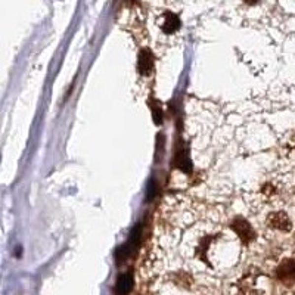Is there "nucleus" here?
Masks as SVG:
<instances>
[{
  "instance_id": "nucleus-1",
  "label": "nucleus",
  "mask_w": 295,
  "mask_h": 295,
  "mask_svg": "<svg viewBox=\"0 0 295 295\" xmlns=\"http://www.w3.org/2000/svg\"><path fill=\"white\" fill-rule=\"evenodd\" d=\"M242 245L232 228L197 225L183 239V256L188 269L210 278L225 276L239 264Z\"/></svg>"
},
{
  "instance_id": "nucleus-2",
  "label": "nucleus",
  "mask_w": 295,
  "mask_h": 295,
  "mask_svg": "<svg viewBox=\"0 0 295 295\" xmlns=\"http://www.w3.org/2000/svg\"><path fill=\"white\" fill-rule=\"evenodd\" d=\"M269 276L285 295H295V253L276 256L269 264Z\"/></svg>"
},
{
  "instance_id": "nucleus-3",
  "label": "nucleus",
  "mask_w": 295,
  "mask_h": 295,
  "mask_svg": "<svg viewBox=\"0 0 295 295\" xmlns=\"http://www.w3.org/2000/svg\"><path fill=\"white\" fill-rule=\"evenodd\" d=\"M264 225L269 230L276 233H290L294 229V223L290 214L284 210H272L266 216Z\"/></svg>"
},
{
  "instance_id": "nucleus-4",
  "label": "nucleus",
  "mask_w": 295,
  "mask_h": 295,
  "mask_svg": "<svg viewBox=\"0 0 295 295\" xmlns=\"http://www.w3.org/2000/svg\"><path fill=\"white\" fill-rule=\"evenodd\" d=\"M230 228L238 235V238L242 241L244 245L251 244L257 238V232L254 230L251 223L248 220H245L244 217H235L230 223Z\"/></svg>"
},
{
  "instance_id": "nucleus-5",
  "label": "nucleus",
  "mask_w": 295,
  "mask_h": 295,
  "mask_svg": "<svg viewBox=\"0 0 295 295\" xmlns=\"http://www.w3.org/2000/svg\"><path fill=\"white\" fill-rule=\"evenodd\" d=\"M160 27L164 33L171 34L176 33L180 28V19L176 13L173 12H165L163 13V16L160 18Z\"/></svg>"
},
{
  "instance_id": "nucleus-6",
  "label": "nucleus",
  "mask_w": 295,
  "mask_h": 295,
  "mask_svg": "<svg viewBox=\"0 0 295 295\" xmlns=\"http://www.w3.org/2000/svg\"><path fill=\"white\" fill-rule=\"evenodd\" d=\"M137 66H139V72L142 75H148V74L152 72V69H154V56H152L149 49H142L140 50Z\"/></svg>"
},
{
  "instance_id": "nucleus-7",
  "label": "nucleus",
  "mask_w": 295,
  "mask_h": 295,
  "mask_svg": "<svg viewBox=\"0 0 295 295\" xmlns=\"http://www.w3.org/2000/svg\"><path fill=\"white\" fill-rule=\"evenodd\" d=\"M131 288V276L130 275H123L118 282H117V291L120 294H127Z\"/></svg>"
},
{
  "instance_id": "nucleus-8",
  "label": "nucleus",
  "mask_w": 295,
  "mask_h": 295,
  "mask_svg": "<svg viewBox=\"0 0 295 295\" xmlns=\"http://www.w3.org/2000/svg\"><path fill=\"white\" fill-rule=\"evenodd\" d=\"M284 152L291 161H295V133L287 139V143L284 146Z\"/></svg>"
},
{
  "instance_id": "nucleus-9",
  "label": "nucleus",
  "mask_w": 295,
  "mask_h": 295,
  "mask_svg": "<svg viewBox=\"0 0 295 295\" xmlns=\"http://www.w3.org/2000/svg\"><path fill=\"white\" fill-rule=\"evenodd\" d=\"M244 1H245L247 4H250V6H254V4H257L260 0H244Z\"/></svg>"
},
{
  "instance_id": "nucleus-10",
  "label": "nucleus",
  "mask_w": 295,
  "mask_h": 295,
  "mask_svg": "<svg viewBox=\"0 0 295 295\" xmlns=\"http://www.w3.org/2000/svg\"><path fill=\"white\" fill-rule=\"evenodd\" d=\"M130 1H134V0H130Z\"/></svg>"
}]
</instances>
